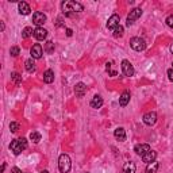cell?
Instances as JSON below:
<instances>
[{"instance_id": "6da1fadb", "label": "cell", "mask_w": 173, "mask_h": 173, "mask_svg": "<svg viewBox=\"0 0 173 173\" xmlns=\"http://www.w3.org/2000/svg\"><path fill=\"white\" fill-rule=\"evenodd\" d=\"M62 11L66 16H72V12H81L84 10V7L77 2H62L61 4Z\"/></svg>"}, {"instance_id": "7a4b0ae2", "label": "cell", "mask_w": 173, "mask_h": 173, "mask_svg": "<svg viewBox=\"0 0 173 173\" xmlns=\"http://www.w3.org/2000/svg\"><path fill=\"white\" fill-rule=\"evenodd\" d=\"M27 147V139L26 138H19V139H14L10 144V150L12 151L15 156L20 154L23 150Z\"/></svg>"}, {"instance_id": "3957f363", "label": "cell", "mask_w": 173, "mask_h": 173, "mask_svg": "<svg viewBox=\"0 0 173 173\" xmlns=\"http://www.w3.org/2000/svg\"><path fill=\"white\" fill-rule=\"evenodd\" d=\"M72 168V161L68 154H61L58 158V169L61 173H68Z\"/></svg>"}, {"instance_id": "277c9868", "label": "cell", "mask_w": 173, "mask_h": 173, "mask_svg": "<svg viewBox=\"0 0 173 173\" xmlns=\"http://www.w3.org/2000/svg\"><path fill=\"white\" fill-rule=\"evenodd\" d=\"M130 46L135 51H142V50L146 49V42L139 37H134V38L130 39Z\"/></svg>"}, {"instance_id": "5b68a950", "label": "cell", "mask_w": 173, "mask_h": 173, "mask_svg": "<svg viewBox=\"0 0 173 173\" xmlns=\"http://www.w3.org/2000/svg\"><path fill=\"white\" fill-rule=\"evenodd\" d=\"M142 15V10L141 8H134V10H131L130 11V14H129V16H127V22H126V25L127 26H131L133 23L135 22L137 19H138L139 16Z\"/></svg>"}, {"instance_id": "8992f818", "label": "cell", "mask_w": 173, "mask_h": 173, "mask_svg": "<svg viewBox=\"0 0 173 173\" xmlns=\"http://www.w3.org/2000/svg\"><path fill=\"white\" fill-rule=\"evenodd\" d=\"M122 72H123L124 76H127V77L134 76V68H133L131 62L127 61V60H123L122 61Z\"/></svg>"}, {"instance_id": "52a82bcc", "label": "cell", "mask_w": 173, "mask_h": 173, "mask_svg": "<svg viewBox=\"0 0 173 173\" xmlns=\"http://www.w3.org/2000/svg\"><path fill=\"white\" fill-rule=\"evenodd\" d=\"M45 22H46V15H45L43 12H39V11H37V12L33 14V23H34V25H37L38 27H41Z\"/></svg>"}, {"instance_id": "ba28073f", "label": "cell", "mask_w": 173, "mask_h": 173, "mask_svg": "<svg viewBox=\"0 0 173 173\" xmlns=\"http://www.w3.org/2000/svg\"><path fill=\"white\" fill-rule=\"evenodd\" d=\"M157 122V114L154 111H150L147 112V114L144 115V123L147 124V126H153V124H156Z\"/></svg>"}, {"instance_id": "9c48e42d", "label": "cell", "mask_w": 173, "mask_h": 173, "mask_svg": "<svg viewBox=\"0 0 173 173\" xmlns=\"http://www.w3.org/2000/svg\"><path fill=\"white\" fill-rule=\"evenodd\" d=\"M30 54H31V58L39 60L42 57V54H43V49H42V46L39 43H35L30 50Z\"/></svg>"}, {"instance_id": "30bf717a", "label": "cell", "mask_w": 173, "mask_h": 173, "mask_svg": "<svg viewBox=\"0 0 173 173\" xmlns=\"http://www.w3.org/2000/svg\"><path fill=\"white\" fill-rule=\"evenodd\" d=\"M119 22H120L119 15H116V14L111 15V18L108 19V22H107V29H110V30H115L118 26H119Z\"/></svg>"}, {"instance_id": "8fae6325", "label": "cell", "mask_w": 173, "mask_h": 173, "mask_svg": "<svg viewBox=\"0 0 173 173\" xmlns=\"http://www.w3.org/2000/svg\"><path fill=\"white\" fill-rule=\"evenodd\" d=\"M134 150H135V153L138 154V156H145V154L147 153V151H150L151 149L150 146H149L147 144H141V145H137V146L134 147Z\"/></svg>"}, {"instance_id": "7c38bea8", "label": "cell", "mask_w": 173, "mask_h": 173, "mask_svg": "<svg viewBox=\"0 0 173 173\" xmlns=\"http://www.w3.org/2000/svg\"><path fill=\"white\" fill-rule=\"evenodd\" d=\"M33 35H34L35 39H38V41H43V39L47 37V31L43 27H37V29L34 30V34Z\"/></svg>"}, {"instance_id": "4fadbf2b", "label": "cell", "mask_w": 173, "mask_h": 173, "mask_svg": "<svg viewBox=\"0 0 173 173\" xmlns=\"http://www.w3.org/2000/svg\"><path fill=\"white\" fill-rule=\"evenodd\" d=\"M85 92H87V87H85V84H84V83H78V84H76V87H74V93H76V96H77V98H84Z\"/></svg>"}, {"instance_id": "5bb4252c", "label": "cell", "mask_w": 173, "mask_h": 173, "mask_svg": "<svg viewBox=\"0 0 173 173\" xmlns=\"http://www.w3.org/2000/svg\"><path fill=\"white\" fill-rule=\"evenodd\" d=\"M157 158V153L154 150H150V151H147L145 156H142V161L144 162H146V164H151V162H154Z\"/></svg>"}, {"instance_id": "9a60e30c", "label": "cell", "mask_w": 173, "mask_h": 173, "mask_svg": "<svg viewBox=\"0 0 173 173\" xmlns=\"http://www.w3.org/2000/svg\"><path fill=\"white\" fill-rule=\"evenodd\" d=\"M114 135H115V138H116L119 142L126 141V131H124L123 127H118V129L114 131Z\"/></svg>"}, {"instance_id": "2e32d148", "label": "cell", "mask_w": 173, "mask_h": 173, "mask_svg": "<svg viewBox=\"0 0 173 173\" xmlns=\"http://www.w3.org/2000/svg\"><path fill=\"white\" fill-rule=\"evenodd\" d=\"M129 102H130V92L129 91H124L119 98V106L120 107H126L129 104Z\"/></svg>"}, {"instance_id": "e0dca14e", "label": "cell", "mask_w": 173, "mask_h": 173, "mask_svg": "<svg viewBox=\"0 0 173 173\" xmlns=\"http://www.w3.org/2000/svg\"><path fill=\"white\" fill-rule=\"evenodd\" d=\"M18 10H19V14L20 15H29L30 14V5L27 4L26 2H20L19 4H18Z\"/></svg>"}, {"instance_id": "ac0fdd59", "label": "cell", "mask_w": 173, "mask_h": 173, "mask_svg": "<svg viewBox=\"0 0 173 173\" xmlns=\"http://www.w3.org/2000/svg\"><path fill=\"white\" fill-rule=\"evenodd\" d=\"M103 106V98L99 95H95L93 99L91 100V107L92 108H100Z\"/></svg>"}, {"instance_id": "d6986e66", "label": "cell", "mask_w": 173, "mask_h": 173, "mask_svg": "<svg viewBox=\"0 0 173 173\" xmlns=\"http://www.w3.org/2000/svg\"><path fill=\"white\" fill-rule=\"evenodd\" d=\"M135 169L137 166L133 161H127L123 165V173H135Z\"/></svg>"}, {"instance_id": "ffe728a7", "label": "cell", "mask_w": 173, "mask_h": 173, "mask_svg": "<svg viewBox=\"0 0 173 173\" xmlns=\"http://www.w3.org/2000/svg\"><path fill=\"white\" fill-rule=\"evenodd\" d=\"M43 81L46 84H51L54 81V72L50 71V69H47L46 72L43 73Z\"/></svg>"}, {"instance_id": "44dd1931", "label": "cell", "mask_w": 173, "mask_h": 173, "mask_svg": "<svg viewBox=\"0 0 173 173\" xmlns=\"http://www.w3.org/2000/svg\"><path fill=\"white\" fill-rule=\"evenodd\" d=\"M26 71L29 72V73H34L35 72V62H34V58H29L26 61Z\"/></svg>"}, {"instance_id": "7402d4cb", "label": "cell", "mask_w": 173, "mask_h": 173, "mask_svg": "<svg viewBox=\"0 0 173 173\" xmlns=\"http://www.w3.org/2000/svg\"><path fill=\"white\" fill-rule=\"evenodd\" d=\"M157 169H158V162H151V164H147V168L145 173H157Z\"/></svg>"}, {"instance_id": "603a6c76", "label": "cell", "mask_w": 173, "mask_h": 173, "mask_svg": "<svg viewBox=\"0 0 173 173\" xmlns=\"http://www.w3.org/2000/svg\"><path fill=\"white\" fill-rule=\"evenodd\" d=\"M43 50L46 51L47 54H51V53H54V43L51 41H47L46 43H45V47H43Z\"/></svg>"}, {"instance_id": "cb8c5ba5", "label": "cell", "mask_w": 173, "mask_h": 173, "mask_svg": "<svg viewBox=\"0 0 173 173\" xmlns=\"http://www.w3.org/2000/svg\"><path fill=\"white\" fill-rule=\"evenodd\" d=\"M30 139H31L34 144H38V142L41 141V134H39L38 131H33L31 134H30Z\"/></svg>"}, {"instance_id": "d4e9b609", "label": "cell", "mask_w": 173, "mask_h": 173, "mask_svg": "<svg viewBox=\"0 0 173 173\" xmlns=\"http://www.w3.org/2000/svg\"><path fill=\"white\" fill-rule=\"evenodd\" d=\"M11 78H12V81L16 84V85H19V84L22 83V76L19 73H16V72H14V73L11 74Z\"/></svg>"}, {"instance_id": "484cf974", "label": "cell", "mask_w": 173, "mask_h": 173, "mask_svg": "<svg viewBox=\"0 0 173 173\" xmlns=\"http://www.w3.org/2000/svg\"><path fill=\"white\" fill-rule=\"evenodd\" d=\"M31 34H34L33 29H31V27H26V29L22 31V38H23V39H27Z\"/></svg>"}, {"instance_id": "4316f807", "label": "cell", "mask_w": 173, "mask_h": 173, "mask_svg": "<svg viewBox=\"0 0 173 173\" xmlns=\"http://www.w3.org/2000/svg\"><path fill=\"white\" fill-rule=\"evenodd\" d=\"M114 37L115 38H120V37H123V26H118L116 29L114 30Z\"/></svg>"}, {"instance_id": "83f0119b", "label": "cell", "mask_w": 173, "mask_h": 173, "mask_svg": "<svg viewBox=\"0 0 173 173\" xmlns=\"http://www.w3.org/2000/svg\"><path fill=\"white\" fill-rule=\"evenodd\" d=\"M10 54L12 57H18L20 54V49L18 46H12V47H11V50H10Z\"/></svg>"}, {"instance_id": "f1b7e54d", "label": "cell", "mask_w": 173, "mask_h": 173, "mask_svg": "<svg viewBox=\"0 0 173 173\" xmlns=\"http://www.w3.org/2000/svg\"><path fill=\"white\" fill-rule=\"evenodd\" d=\"M18 129H19V124H18L16 122H11V123H10V130H11V133H16Z\"/></svg>"}, {"instance_id": "f546056e", "label": "cell", "mask_w": 173, "mask_h": 173, "mask_svg": "<svg viewBox=\"0 0 173 173\" xmlns=\"http://www.w3.org/2000/svg\"><path fill=\"white\" fill-rule=\"evenodd\" d=\"M166 25H168V27H171V29H173V15H169L168 18H166Z\"/></svg>"}, {"instance_id": "4dcf8cb0", "label": "cell", "mask_w": 173, "mask_h": 173, "mask_svg": "<svg viewBox=\"0 0 173 173\" xmlns=\"http://www.w3.org/2000/svg\"><path fill=\"white\" fill-rule=\"evenodd\" d=\"M168 77H169V80H171L172 83H173V68H171V69L168 71Z\"/></svg>"}, {"instance_id": "1f68e13d", "label": "cell", "mask_w": 173, "mask_h": 173, "mask_svg": "<svg viewBox=\"0 0 173 173\" xmlns=\"http://www.w3.org/2000/svg\"><path fill=\"white\" fill-rule=\"evenodd\" d=\"M11 173H22L19 168H16V166H14V168H11Z\"/></svg>"}, {"instance_id": "d6a6232c", "label": "cell", "mask_w": 173, "mask_h": 173, "mask_svg": "<svg viewBox=\"0 0 173 173\" xmlns=\"http://www.w3.org/2000/svg\"><path fill=\"white\" fill-rule=\"evenodd\" d=\"M72 34H73V31H72L71 29H66V35H68V37H72Z\"/></svg>"}, {"instance_id": "836d02e7", "label": "cell", "mask_w": 173, "mask_h": 173, "mask_svg": "<svg viewBox=\"0 0 173 173\" xmlns=\"http://www.w3.org/2000/svg\"><path fill=\"white\" fill-rule=\"evenodd\" d=\"M106 69H107V71H110V69H111V62H107V64H106Z\"/></svg>"}, {"instance_id": "e575fe53", "label": "cell", "mask_w": 173, "mask_h": 173, "mask_svg": "<svg viewBox=\"0 0 173 173\" xmlns=\"http://www.w3.org/2000/svg\"><path fill=\"white\" fill-rule=\"evenodd\" d=\"M0 27H2V31H4V23L0 22Z\"/></svg>"}, {"instance_id": "d590c367", "label": "cell", "mask_w": 173, "mask_h": 173, "mask_svg": "<svg viewBox=\"0 0 173 173\" xmlns=\"http://www.w3.org/2000/svg\"><path fill=\"white\" fill-rule=\"evenodd\" d=\"M4 169H5V164H3V165H2V173L4 172Z\"/></svg>"}, {"instance_id": "8d00e7d4", "label": "cell", "mask_w": 173, "mask_h": 173, "mask_svg": "<svg viewBox=\"0 0 173 173\" xmlns=\"http://www.w3.org/2000/svg\"><path fill=\"white\" fill-rule=\"evenodd\" d=\"M110 73H111V76H116V72H115V71H111Z\"/></svg>"}, {"instance_id": "74e56055", "label": "cell", "mask_w": 173, "mask_h": 173, "mask_svg": "<svg viewBox=\"0 0 173 173\" xmlns=\"http://www.w3.org/2000/svg\"><path fill=\"white\" fill-rule=\"evenodd\" d=\"M169 49H171V53H172V54H173V43H172V45H171V47H169Z\"/></svg>"}, {"instance_id": "f35d334b", "label": "cell", "mask_w": 173, "mask_h": 173, "mask_svg": "<svg viewBox=\"0 0 173 173\" xmlns=\"http://www.w3.org/2000/svg\"><path fill=\"white\" fill-rule=\"evenodd\" d=\"M41 173H49V172H47V171H42Z\"/></svg>"}, {"instance_id": "ab89813d", "label": "cell", "mask_w": 173, "mask_h": 173, "mask_svg": "<svg viewBox=\"0 0 173 173\" xmlns=\"http://www.w3.org/2000/svg\"><path fill=\"white\" fill-rule=\"evenodd\" d=\"M172 65H173V64H172Z\"/></svg>"}]
</instances>
